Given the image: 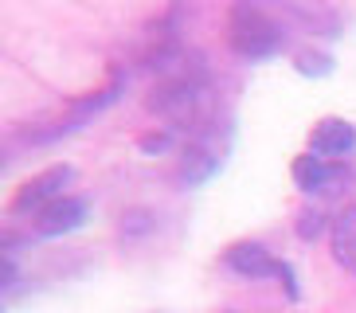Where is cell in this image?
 Segmentation results:
<instances>
[{
	"mask_svg": "<svg viewBox=\"0 0 356 313\" xmlns=\"http://www.w3.org/2000/svg\"><path fill=\"white\" fill-rule=\"evenodd\" d=\"M149 110H157L161 118L177 122L180 129H208L211 122V98L204 86L177 79V83H161L149 94Z\"/></svg>",
	"mask_w": 356,
	"mask_h": 313,
	"instance_id": "obj_1",
	"label": "cell"
},
{
	"mask_svg": "<svg viewBox=\"0 0 356 313\" xmlns=\"http://www.w3.org/2000/svg\"><path fill=\"white\" fill-rule=\"evenodd\" d=\"M227 43L243 59H262V55L278 51V43H282V31L278 24L266 16L262 8H231V20H227Z\"/></svg>",
	"mask_w": 356,
	"mask_h": 313,
	"instance_id": "obj_2",
	"label": "cell"
},
{
	"mask_svg": "<svg viewBox=\"0 0 356 313\" xmlns=\"http://www.w3.org/2000/svg\"><path fill=\"white\" fill-rule=\"evenodd\" d=\"M74 177V168L71 165H51V168H43L40 177L32 180H24L20 192L12 196V211L16 216H24V211H43L47 204H55V200H63V188L71 184Z\"/></svg>",
	"mask_w": 356,
	"mask_h": 313,
	"instance_id": "obj_3",
	"label": "cell"
},
{
	"mask_svg": "<svg viewBox=\"0 0 356 313\" xmlns=\"http://www.w3.org/2000/svg\"><path fill=\"white\" fill-rule=\"evenodd\" d=\"M83 219H86V200L63 196V200H55V204H47V208L35 216V231H40V235H63V231H74Z\"/></svg>",
	"mask_w": 356,
	"mask_h": 313,
	"instance_id": "obj_4",
	"label": "cell"
},
{
	"mask_svg": "<svg viewBox=\"0 0 356 313\" xmlns=\"http://www.w3.org/2000/svg\"><path fill=\"white\" fill-rule=\"evenodd\" d=\"M353 145H356V129L348 122H341V118H325V122H317L309 129V149L317 156H341Z\"/></svg>",
	"mask_w": 356,
	"mask_h": 313,
	"instance_id": "obj_5",
	"label": "cell"
},
{
	"mask_svg": "<svg viewBox=\"0 0 356 313\" xmlns=\"http://www.w3.org/2000/svg\"><path fill=\"white\" fill-rule=\"evenodd\" d=\"M223 262L231 271L247 274V278H262V274H278V262L266 255L262 243H235V247L223 250Z\"/></svg>",
	"mask_w": 356,
	"mask_h": 313,
	"instance_id": "obj_6",
	"label": "cell"
},
{
	"mask_svg": "<svg viewBox=\"0 0 356 313\" xmlns=\"http://www.w3.org/2000/svg\"><path fill=\"white\" fill-rule=\"evenodd\" d=\"M333 259L356 271V208H341L333 219Z\"/></svg>",
	"mask_w": 356,
	"mask_h": 313,
	"instance_id": "obj_7",
	"label": "cell"
},
{
	"mask_svg": "<svg viewBox=\"0 0 356 313\" xmlns=\"http://www.w3.org/2000/svg\"><path fill=\"white\" fill-rule=\"evenodd\" d=\"M293 180H298V188H305V192H314V188H325V180H329V168H325V156H293Z\"/></svg>",
	"mask_w": 356,
	"mask_h": 313,
	"instance_id": "obj_8",
	"label": "cell"
},
{
	"mask_svg": "<svg viewBox=\"0 0 356 313\" xmlns=\"http://www.w3.org/2000/svg\"><path fill=\"white\" fill-rule=\"evenodd\" d=\"M317 231H321V211H298V235L302 239H317Z\"/></svg>",
	"mask_w": 356,
	"mask_h": 313,
	"instance_id": "obj_9",
	"label": "cell"
},
{
	"mask_svg": "<svg viewBox=\"0 0 356 313\" xmlns=\"http://www.w3.org/2000/svg\"><path fill=\"white\" fill-rule=\"evenodd\" d=\"M165 145H168L165 134H145L141 137V149H165Z\"/></svg>",
	"mask_w": 356,
	"mask_h": 313,
	"instance_id": "obj_10",
	"label": "cell"
}]
</instances>
